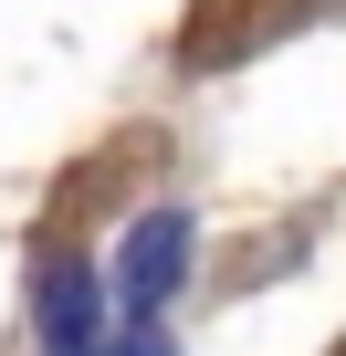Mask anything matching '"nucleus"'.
Masks as SVG:
<instances>
[{"instance_id":"f257e3e1","label":"nucleus","mask_w":346,"mask_h":356,"mask_svg":"<svg viewBox=\"0 0 346 356\" xmlns=\"http://www.w3.org/2000/svg\"><path fill=\"white\" fill-rule=\"evenodd\" d=\"M179 262H189V220H179V210H147L136 241L116 252V293H105V304H116L126 325H147L168 293H179Z\"/></svg>"},{"instance_id":"f03ea898","label":"nucleus","mask_w":346,"mask_h":356,"mask_svg":"<svg viewBox=\"0 0 346 356\" xmlns=\"http://www.w3.org/2000/svg\"><path fill=\"white\" fill-rule=\"evenodd\" d=\"M95 325H105V293H95L84 262H63L53 293H42V346H53V356H95Z\"/></svg>"},{"instance_id":"7ed1b4c3","label":"nucleus","mask_w":346,"mask_h":356,"mask_svg":"<svg viewBox=\"0 0 346 356\" xmlns=\"http://www.w3.org/2000/svg\"><path fill=\"white\" fill-rule=\"evenodd\" d=\"M116 356H168V335H157V314H147V325H126V346H116Z\"/></svg>"}]
</instances>
